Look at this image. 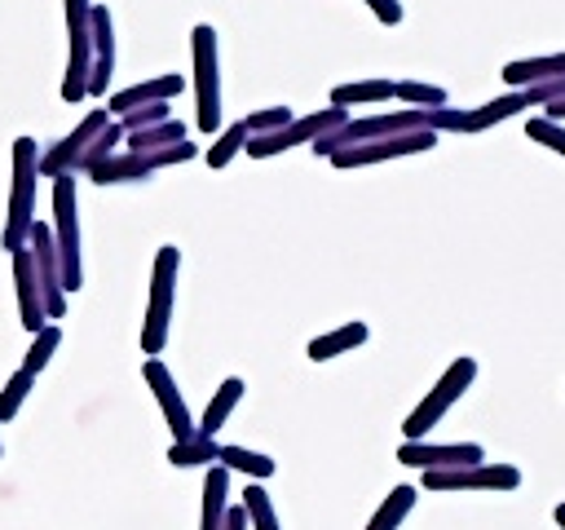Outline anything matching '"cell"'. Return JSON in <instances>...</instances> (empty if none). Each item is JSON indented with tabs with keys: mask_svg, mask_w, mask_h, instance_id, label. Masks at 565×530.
<instances>
[{
	"mask_svg": "<svg viewBox=\"0 0 565 530\" xmlns=\"http://www.w3.org/2000/svg\"><path fill=\"white\" fill-rule=\"evenodd\" d=\"M128 150H168V146H181L185 141V124L181 119H163L154 128H141V132H124Z\"/></svg>",
	"mask_w": 565,
	"mask_h": 530,
	"instance_id": "cell-27",
	"label": "cell"
},
{
	"mask_svg": "<svg viewBox=\"0 0 565 530\" xmlns=\"http://www.w3.org/2000/svg\"><path fill=\"white\" fill-rule=\"evenodd\" d=\"M503 84L508 88H530V84H547V80H565V53H543V57H516L503 62Z\"/></svg>",
	"mask_w": 565,
	"mask_h": 530,
	"instance_id": "cell-19",
	"label": "cell"
},
{
	"mask_svg": "<svg viewBox=\"0 0 565 530\" xmlns=\"http://www.w3.org/2000/svg\"><path fill=\"white\" fill-rule=\"evenodd\" d=\"M26 252H31V265H35V278H40V296H44V318H62L66 314V283H62V265H57V243H53V230L35 216L31 234H26Z\"/></svg>",
	"mask_w": 565,
	"mask_h": 530,
	"instance_id": "cell-10",
	"label": "cell"
},
{
	"mask_svg": "<svg viewBox=\"0 0 565 530\" xmlns=\"http://www.w3.org/2000/svg\"><path fill=\"white\" fill-rule=\"evenodd\" d=\"M419 481H424V490H516L521 468L499 464V459H481V464H463V468L419 473Z\"/></svg>",
	"mask_w": 565,
	"mask_h": 530,
	"instance_id": "cell-9",
	"label": "cell"
},
{
	"mask_svg": "<svg viewBox=\"0 0 565 530\" xmlns=\"http://www.w3.org/2000/svg\"><path fill=\"white\" fill-rule=\"evenodd\" d=\"M243 512H247V530H278V512H274V504H269V495H265L260 481H247Z\"/></svg>",
	"mask_w": 565,
	"mask_h": 530,
	"instance_id": "cell-28",
	"label": "cell"
},
{
	"mask_svg": "<svg viewBox=\"0 0 565 530\" xmlns=\"http://www.w3.org/2000/svg\"><path fill=\"white\" fill-rule=\"evenodd\" d=\"M349 119V110L344 106H322V110H309V115H291L278 132H265V137H247V155L252 159H269V155H282V150H291V146H313L318 137H327V132H335L340 124Z\"/></svg>",
	"mask_w": 565,
	"mask_h": 530,
	"instance_id": "cell-8",
	"label": "cell"
},
{
	"mask_svg": "<svg viewBox=\"0 0 565 530\" xmlns=\"http://www.w3.org/2000/svg\"><path fill=\"white\" fill-rule=\"evenodd\" d=\"M141 375H146V384H150V393H154V402H159V411H163V424L172 428V442L194 437V415H190L185 393L177 389L172 371H168L159 358H146V362H141Z\"/></svg>",
	"mask_w": 565,
	"mask_h": 530,
	"instance_id": "cell-13",
	"label": "cell"
},
{
	"mask_svg": "<svg viewBox=\"0 0 565 530\" xmlns=\"http://www.w3.org/2000/svg\"><path fill=\"white\" fill-rule=\"evenodd\" d=\"M31 384H35V375H31V371H22V367L4 380V389H0V424H9V420L22 411V402H26Z\"/></svg>",
	"mask_w": 565,
	"mask_h": 530,
	"instance_id": "cell-32",
	"label": "cell"
},
{
	"mask_svg": "<svg viewBox=\"0 0 565 530\" xmlns=\"http://www.w3.org/2000/svg\"><path fill=\"white\" fill-rule=\"evenodd\" d=\"M57 344H62V327L44 322V331H35V336H31V349H26V358H22V371L40 375V371L49 367V358L57 353Z\"/></svg>",
	"mask_w": 565,
	"mask_h": 530,
	"instance_id": "cell-31",
	"label": "cell"
},
{
	"mask_svg": "<svg viewBox=\"0 0 565 530\" xmlns=\"http://www.w3.org/2000/svg\"><path fill=\"white\" fill-rule=\"evenodd\" d=\"M366 322H344V327H331V331H322V336H313L309 340V358L313 362H327V358H340V353H353L358 344H366Z\"/></svg>",
	"mask_w": 565,
	"mask_h": 530,
	"instance_id": "cell-22",
	"label": "cell"
},
{
	"mask_svg": "<svg viewBox=\"0 0 565 530\" xmlns=\"http://www.w3.org/2000/svg\"><path fill=\"white\" fill-rule=\"evenodd\" d=\"M53 243H57V265L66 292L84 287V261H79V203H75V172L53 177Z\"/></svg>",
	"mask_w": 565,
	"mask_h": 530,
	"instance_id": "cell-5",
	"label": "cell"
},
{
	"mask_svg": "<svg viewBox=\"0 0 565 530\" xmlns=\"http://www.w3.org/2000/svg\"><path fill=\"white\" fill-rule=\"evenodd\" d=\"M190 53H194V124L203 137L221 132V57H216V31L199 22L190 31Z\"/></svg>",
	"mask_w": 565,
	"mask_h": 530,
	"instance_id": "cell-4",
	"label": "cell"
},
{
	"mask_svg": "<svg viewBox=\"0 0 565 530\" xmlns=\"http://www.w3.org/2000/svg\"><path fill=\"white\" fill-rule=\"evenodd\" d=\"M243 146H247V124H243V119L225 124V128L216 132V141L207 146V168H225Z\"/></svg>",
	"mask_w": 565,
	"mask_h": 530,
	"instance_id": "cell-30",
	"label": "cell"
},
{
	"mask_svg": "<svg viewBox=\"0 0 565 530\" xmlns=\"http://www.w3.org/2000/svg\"><path fill=\"white\" fill-rule=\"evenodd\" d=\"M216 464H221V468H230V473H243V477H252V481H265V477H274V468H278L269 455L247 451V446H234V442H221Z\"/></svg>",
	"mask_w": 565,
	"mask_h": 530,
	"instance_id": "cell-24",
	"label": "cell"
},
{
	"mask_svg": "<svg viewBox=\"0 0 565 530\" xmlns=\"http://www.w3.org/2000/svg\"><path fill=\"white\" fill-rule=\"evenodd\" d=\"M437 146V132L428 128H415V132H397V137H380V141H358V146H344L331 155L335 168H366V163H384V159H402V155H419V150H433Z\"/></svg>",
	"mask_w": 565,
	"mask_h": 530,
	"instance_id": "cell-12",
	"label": "cell"
},
{
	"mask_svg": "<svg viewBox=\"0 0 565 530\" xmlns=\"http://www.w3.org/2000/svg\"><path fill=\"white\" fill-rule=\"evenodd\" d=\"M110 124V115H106V106H93L62 141H53L49 150H40V177H62V172H75L79 168V155L97 141V132Z\"/></svg>",
	"mask_w": 565,
	"mask_h": 530,
	"instance_id": "cell-11",
	"label": "cell"
},
{
	"mask_svg": "<svg viewBox=\"0 0 565 530\" xmlns=\"http://www.w3.org/2000/svg\"><path fill=\"white\" fill-rule=\"evenodd\" d=\"M177 269H181V252L172 243H163L154 252L150 265V296H146V322H141V353L154 358L168 344V322H172V300H177Z\"/></svg>",
	"mask_w": 565,
	"mask_h": 530,
	"instance_id": "cell-3",
	"label": "cell"
},
{
	"mask_svg": "<svg viewBox=\"0 0 565 530\" xmlns=\"http://www.w3.org/2000/svg\"><path fill=\"white\" fill-rule=\"evenodd\" d=\"M411 508H415V486H393V490L380 499V508L371 512L366 530H397Z\"/></svg>",
	"mask_w": 565,
	"mask_h": 530,
	"instance_id": "cell-26",
	"label": "cell"
},
{
	"mask_svg": "<svg viewBox=\"0 0 565 530\" xmlns=\"http://www.w3.org/2000/svg\"><path fill=\"white\" fill-rule=\"evenodd\" d=\"M35 181H40V146L35 137H18L9 150V212L0 230V247L9 256L26 247V234L35 225Z\"/></svg>",
	"mask_w": 565,
	"mask_h": 530,
	"instance_id": "cell-1",
	"label": "cell"
},
{
	"mask_svg": "<svg viewBox=\"0 0 565 530\" xmlns=\"http://www.w3.org/2000/svg\"><path fill=\"white\" fill-rule=\"evenodd\" d=\"M525 106H534V102H530V88H508L503 97H494V102H486V106L463 110L459 132H486V128H494V124H503V119L521 115Z\"/></svg>",
	"mask_w": 565,
	"mask_h": 530,
	"instance_id": "cell-18",
	"label": "cell"
},
{
	"mask_svg": "<svg viewBox=\"0 0 565 530\" xmlns=\"http://www.w3.org/2000/svg\"><path fill=\"white\" fill-rule=\"evenodd\" d=\"M119 141H124V128H119V119H110V124L97 132V141H93V146L79 155V168H75V172H88V168H97L102 159H110Z\"/></svg>",
	"mask_w": 565,
	"mask_h": 530,
	"instance_id": "cell-33",
	"label": "cell"
},
{
	"mask_svg": "<svg viewBox=\"0 0 565 530\" xmlns=\"http://www.w3.org/2000/svg\"><path fill=\"white\" fill-rule=\"evenodd\" d=\"M243 393H247V384H243L238 375H225V380H221V389L212 393V402H207L203 420L194 424V433H199V437H216V433L225 428V420L234 415V406L243 402Z\"/></svg>",
	"mask_w": 565,
	"mask_h": 530,
	"instance_id": "cell-20",
	"label": "cell"
},
{
	"mask_svg": "<svg viewBox=\"0 0 565 530\" xmlns=\"http://www.w3.org/2000/svg\"><path fill=\"white\" fill-rule=\"evenodd\" d=\"M199 155L194 141H181V146H168V150H115L110 159H102L97 168H88V181L93 186H124V181H141L159 168H177V163H190Z\"/></svg>",
	"mask_w": 565,
	"mask_h": 530,
	"instance_id": "cell-7",
	"label": "cell"
},
{
	"mask_svg": "<svg viewBox=\"0 0 565 530\" xmlns=\"http://www.w3.org/2000/svg\"><path fill=\"white\" fill-rule=\"evenodd\" d=\"M525 137L547 146V150H556V155H565V124H552V119L534 115V119H525Z\"/></svg>",
	"mask_w": 565,
	"mask_h": 530,
	"instance_id": "cell-36",
	"label": "cell"
},
{
	"mask_svg": "<svg viewBox=\"0 0 565 530\" xmlns=\"http://www.w3.org/2000/svg\"><path fill=\"white\" fill-rule=\"evenodd\" d=\"M477 380V358H468V353H459L441 375H437V384L415 402V411L402 420V442H424L433 428H437V420L468 393V384Z\"/></svg>",
	"mask_w": 565,
	"mask_h": 530,
	"instance_id": "cell-2",
	"label": "cell"
},
{
	"mask_svg": "<svg viewBox=\"0 0 565 530\" xmlns=\"http://www.w3.org/2000/svg\"><path fill=\"white\" fill-rule=\"evenodd\" d=\"M13 265V292H18V314H22V327L35 336L44 331V296H40V278H35V265H31V252H13L9 256Z\"/></svg>",
	"mask_w": 565,
	"mask_h": 530,
	"instance_id": "cell-17",
	"label": "cell"
},
{
	"mask_svg": "<svg viewBox=\"0 0 565 530\" xmlns=\"http://www.w3.org/2000/svg\"><path fill=\"white\" fill-rule=\"evenodd\" d=\"M393 97L406 102V106H415V110H428V106H446L450 102L446 88L424 84V80H393Z\"/></svg>",
	"mask_w": 565,
	"mask_h": 530,
	"instance_id": "cell-29",
	"label": "cell"
},
{
	"mask_svg": "<svg viewBox=\"0 0 565 530\" xmlns=\"http://www.w3.org/2000/svg\"><path fill=\"white\" fill-rule=\"evenodd\" d=\"M486 451L477 442H402L397 446V464L419 468V473H437V468H463V464H481Z\"/></svg>",
	"mask_w": 565,
	"mask_h": 530,
	"instance_id": "cell-14",
	"label": "cell"
},
{
	"mask_svg": "<svg viewBox=\"0 0 565 530\" xmlns=\"http://www.w3.org/2000/svg\"><path fill=\"white\" fill-rule=\"evenodd\" d=\"M216 455H221V442L216 437H199V433L168 446V464L172 468H212Z\"/></svg>",
	"mask_w": 565,
	"mask_h": 530,
	"instance_id": "cell-25",
	"label": "cell"
},
{
	"mask_svg": "<svg viewBox=\"0 0 565 530\" xmlns=\"http://www.w3.org/2000/svg\"><path fill=\"white\" fill-rule=\"evenodd\" d=\"M393 102V80H353V84H335L331 88V106H380Z\"/></svg>",
	"mask_w": 565,
	"mask_h": 530,
	"instance_id": "cell-23",
	"label": "cell"
},
{
	"mask_svg": "<svg viewBox=\"0 0 565 530\" xmlns=\"http://www.w3.org/2000/svg\"><path fill=\"white\" fill-rule=\"evenodd\" d=\"M181 88H185V80H181V75H154V80H141V84H132V88L110 93V97H106V115H110V119H119V115H128V110H137V106L172 102Z\"/></svg>",
	"mask_w": 565,
	"mask_h": 530,
	"instance_id": "cell-16",
	"label": "cell"
},
{
	"mask_svg": "<svg viewBox=\"0 0 565 530\" xmlns=\"http://www.w3.org/2000/svg\"><path fill=\"white\" fill-rule=\"evenodd\" d=\"M225 512H230V468L212 464L207 477H203V517H199V530H221L225 526Z\"/></svg>",
	"mask_w": 565,
	"mask_h": 530,
	"instance_id": "cell-21",
	"label": "cell"
},
{
	"mask_svg": "<svg viewBox=\"0 0 565 530\" xmlns=\"http://www.w3.org/2000/svg\"><path fill=\"white\" fill-rule=\"evenodd\" d=\"M552 517H556V526L565 530V504H556V508H552Z\"/></svg>",
	"mask_w": 565,
	"mask_h": 530,
	"instance_id": "cell-38",
	"label": "cell"
},
{
	"mask_svg": "<svg viewBox=\"0 0 565 530\" xmlns=\"http://www.w3.org/2000/svg\"><path fill=\"white\" fill-rule=\"evenodd\" d=\"M287 119H291V106H260V110L243 115V124H247V137H265V132H278Z\"/></svg>",
	"mask_w": 565,
	"mask_h": 530,
	"instance_id": "cell-34",
	"label": "cell"
},
{
	"mask_svg": "<svg viewBox=\"0 0 565 530\" xmlns=\"http://www.w3.org/2000/svg\"><path fill=\"white\" fill-rule=\"evenodd\" d=\"M115 75V22L106 4H93V71H88V97H106Z\"/></svg>",
	"mask_w": 565,
	"mask_h": 530,
	"instance_id": "cell-15",
	"label": "cell"
},
{
	"mask_svg": "<svg viewBox=\"0 0 565 530\" xmlns=\"http://www.w3.org/2000/svg\"><path fill=\"white\" fill-rule=\"evenodd\" d=\"M163 119H172V106H168V102H154V106H137V110L119 115V128H124V132H141V128H154V124H163Z\"/></svg>",
	"mask_w": 565,
	"mask_h": 530,
	"instance_id": "cell-35",
	"label": "cell"
},
{
	"mask_svg": "<svg viewBox=\"0 0 565 530\" xmlns=\"http://www.w3.org/2000/svg\"><path fill=\"white\" fill-rule=\"evenodd\" d=\"M0 451H4V446H0Z\"/></svg>",
	"mask_w": 565,
	"mask_h": 530,
	"instance_id": "cell-39",
	"label": "cell"
},
{
	"mask_svg": "<svg viewBox=\"0 0 565 530\" xmlns=\"http://www.w3.org/2000/svg\"><path fill=\"white\" fill-rule=\"evenodd\" d=\"M366 9H371L384 26H397V22H402V4H397V0H366Z\"/></svg>",
	"mask_w": 565,
	"mask_h": 530,
	"instance_id": "cell-37",
	"label": "cell"
},
{
	"mask_svg": "<svg viewBox=\"0 0 565 530\" xmlns=\"http://www.w3.org/2000/svg\"><path fill=\"white\" fill-rule=\"evenodd\" d=\"M66 4V75H62V102L88 97V71H93V0H62Z\"/></svg>",
	"mask_w": 565,
	"mask_h": 530,
	"instance_id": "cell-6",
	"label": "cell"
}]
</instances>
